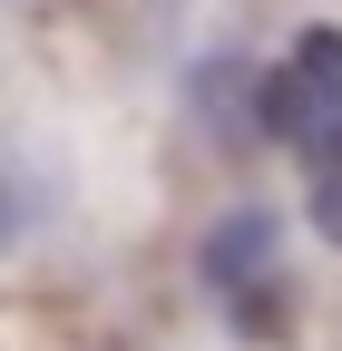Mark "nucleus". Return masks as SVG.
<instances>
[{"instance_id": "nucleus-2", "label": "nucleus", "mask_w": 342, "mask_h": 351, "mask_svg": "<svg viewBox=\"0 0 342 351\" xmlns=\"http://www.w3.org/2000/svg\"><path fill=\"white\" fill-rule=\"evenodd\" d=\"M205 293L225 302L244 341H293V283H284V215L274 205H225L196 244Z\"/></svg>"}, {"instance_id": "nucleus-1", "label": "nucleus", "mask_w": 342, "mask_h": 351, "mask_svg": "<svg viewBox=\"0 0 342 351\" xmlns=\"http://www.w3.org/2000/svg\"><path fill=\"white\" fill-rule=\"evenodd\" d=\"M254 127L304 166L313 234L342 244V20L293 29V49L274 69H254Z\"/></svg>"}]
</instances>
